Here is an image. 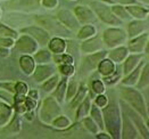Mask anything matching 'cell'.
Wrapping results in <instances>:
<instances>
[{
    "mask_svg": "<svg viewBox=\"0 0 149 139\" xmlns=\"http://www.w3.org/2000/svg\"><path fill=\"white\" fill-rule=\"evenodd\" d=\"M141 67H142V64H138L136 71H132V73L127 76V78H125L124 80L122 81L123 85H126V86H133V85H136V82L138 81V78L140 75Z\"/></svg>",
    "mask_w": 149,
    "mask_h": 139,
    "instance_id": "obj_26",
    "label": "cell"
},
{
    "mask_svg": "<svg viewBox=\"0 0 149 139\" xmlns=\"http://www.w3.org/2000/svg\"><path fill=\"white\" fill-rule=\"evenodd\" d=\"M37 21L41 25L46 26L48 30H50V31L54 32V33H64V36H67V30L63 25H61L59 23L55 22L52 18L41 16V17H38Z\"/></svg>",
    "mask_w": 149,
    "mask_h": 139,
    "instance_id": "obj_11",
    "label": "cell"
},
{
    "mask_svg": "<svg viewBox=\"0 0 149 139\" xmlns=\"http://www.w3.org/2000/svg\"><path fill=\"white\" fill-rule=\"evenodd\" d=\"M116 1L122 3V5H132L136 2V0H116Z\"/></svg>",
    "mask_w": 149,
    "mask_h": 139,
    "instance_id": "obj_51",
    "label": "cell"
},
{
    "mask_svg": "<svg viewBox=\"0 0 149 139\" xmlns=\"http://www.w3.org/2000/svg\"><path fill=\"white\" fill-rule=\"evenodd\" d=\"M0 87H1V88L7 89V90L10 91V92H15V85H14V83H8V82L0 83Z\"/></svg>",
    "mask_w": 149,
    "mask_h": 139,
    "instance_id": "obj_50",
    "label": "cell"
},
{
    "mask_svg": "<svg viewBox=\"0 0 149 139\" xmlns=\"http://www.w3.org/2000/svg\"><path fill=\"white\" fill-rule=\"evenodd\" d=\"M98 71H99L100 74H102L104 76L111 75L115 72V65H114L112 59L104 58L98 64Z\"/></svg>",
    "mask_w": 149,
    "mask_h": 139,
    "instance_id": "obj_19",
    "label": "cell"
},
{
    "mask_svg": "<svg viewBox=\"0 0 149 139\" xmlns=\"http://www.w3.org/2000/svg\"><path fill=\"white\" fill-rule=\"evenodd\" d=\"M107 97L106 96H104V95H101L99 94V96L96 98V105L97 106H99V107H104V106H106L107 105Z\"/></svg>",
    "mask_w": 149,
    "mask_h": 139,
    "instance_id": "obj_48",
    "label": "cell"
},
{
    "mask_svg": "<svg viewBox=\"0 0 149 139\" xmlns=\"http://www.w3.org/2000/svg\"><path fill=\"white\" fill-rule=\"evenodd\" d=\"M26 119H27V120H32V119H33V113H32L31 111H30L29 113H26Z\"/></svg>",
    "mask_w": 149,
    "mask_h": 139,
    "instance_id": "obj_55",
    "label": "cell"
},
{
    "mask_svg": "<svg viewBox=\"0 0 149 139\" xmlns=\"http://www.w3.org/2000/svg\"><path fill=\"white\" fill-rule=\"evenodd\" d=\"M0 46L1 47H6V48L13 47L14 46L13 38H0Z\"/></svg>",
    "mask_w": 149,
    "mask_h": 139,
    "instance_id": "obj_47",
    "label": "cell"
},
{
    "mask_svg": "<svg viewBox=\"0 0 149 139\" xmlns=\"http://www.w3.org/2000/svg\"><path fill=\"white\" fill-rule=\"evenodd\" d=\"M145 23L143 22H141V21H133V22H131L129 26H127V31H129V36L131 37V38H134V37H137L138 34H140L143 30H145Z\"/></svg>",
    "mask_w": 149,
    "mask_h": 139,
    "instance_id": "obj_23",
    "label": "cell"
},
{
    "mask_svg": "<svg viewBox=\"0 0 149 139\" xmlns=\"http://www.w3.org/2000/svg\"><path fill=\"white\" fill-rule=\"evenodd\" d=\"M59 71L64 75H72L74 73V67L72 64H63L59 66Z\"/></svg>",
    "mask_w": 149,
    "mask_h": 139,
    "instance_id": "obj_42",
    "label": "cell"
},
{
    "mask_svg": "<svg viewBox=\"0 0 149 139\" xmlns=\"http://www.w3.org/2000/svg\"><path fill=\"white\" fill-rule=\"evenodd\" d=\"M96 33V29L92 25H84L80 31H79V34H77V38L79 39H87L92 37L93 34Z\"/></svg>",
    "mask_w": 149,
    "mask_h": 139,
    "instance_id": "obj_31",
    "label": "cell"
},
{
    "mask_svg": "<svg viewBox=\"0 0 149 139\" xmlns=\"http://www.w3.org/2000/svg\"><path fill=\"white\" fill-rule=\"evenodd\" d=\"M92 89L96 94H102L105 91V87H104V83L100 81V80H96L92 82Z\"/></svg>",
    "mask_w": 149,
    "mask_h": 139,
    "instance_id": "obj_44",
    "label": "cell"
},
{
    "mask_svg": "<svg viewBox=\"0 0 149 139\" xmlns=\"http://www.w3.org/2000/svg\"><path fill=\"white\" fill-rule=\"evenodd\" d=\"M70 124H71L70 120H68L66 116H64V115H58V116L52 121V126L58 128V129H66V128L70 126Z\"/></svg>",
    "mask_w": 149,
    "mask_h": 139,
    "instance_id": "obj_32",
    "label": "cell"
},
{
    "mask_svg": "<svg viewBox=\"0 0 149 139\" xmlns=\"http://www.w3.org/2000/svg\"><path fill=\"white\" fill-rule=\"evenodd\" d=\"M86 94H87V88H86L84 86H81L80 89H77V91H76L75 98H73V101L71 103V107H72V108H75L77 105H80V103L84 99Z\"/></svg>",
    "mask_w": 149,
    "mask_h": 139,
    "instance_id": "obj_28",
    "label": "cell"
},
{
    "mask_svg": "<svg viewBox=\"0 0 149 139\" xmlns=\"http://www.w3.org/2000/svg\"><path fill=\"white\" fill-rule=\"evenodd\" d=\"M12 107L8 106L7 104L0 101V126H5L9 121V119L12 116Z\"/></svg>",
    "mask_w": 149,
    "mask_h": 139,
    "instance_id": "obj_22",
    "label": "cell"
},
{
    "mask_svg": "<svg viewBox=\"0 0 149 139\" xmlns=\"http://www.w3.org/2000/svg\"><path fill=\"white\" fill-rule=\"evenodd\" d=\"M147 86H149V63L146 64L143 70H142L141 78H140L139 83H138V88L142 89L145 87H147Z\"/></svg>",
    "mask_w": 149,
    "mask_h": 139,
    "instance_id": "obj_29",
    "label": "cell"
},
{
    "mask_svg": "<svg viewBox=\"0 0 149 139\" xmlns=\"http://www.w3.org/2000/svg\"><path fill=\"white\" fill-rule=\"evenodd\" d=\"M148 113H149V111H148Z\"/></svg>",
    "mask_w": 149,
    "mask_h": 139,
    "instance_id": "obj_59",
    "label": "cell"
},
{
    "mask_svg": "<svg viewBox=\"0 0 149 139\" xmlns=\"http://www.w3.org/2000/svg\"><path fill=\"white\" fill-rule=\"evenodd\" d=\"M125 9L127 10V13L131 14L133 17L139 18V20L146 18V16H147V14H148V10H147V9H145V8L140 7V6H132V5H131V6H127Z\"/></svg>",
    "mask_w": 149,
    "mask_h": 139,
    "instance_id": "obj_24",
    "label": "cell"
},
{
    "mask_svg": "<svg viewBox=\"0 0 149 139\" xmlns=\"http://www.w3.org/2000/svg\"><path fill=\"white\" fill-rule=\"evenodd\" d=\"M121 95L142 117H145L147 115L146 103L143 101V97L141 96V94L138 90L131 88H122L121 89Z\"/></svg>",
    "mask_w": 149,
    "mask_h": 139,
    "instance_id": "obj_2",
    "label": "cell"
},
{
    "mask_svg": "<svg viewBox=\"0 0 149 139\" xmlns=\"http://www.w3.org/2000/svg\"><path fill=\"white\" fill-rule=\"evenodd\" d=\"M106 55H107V51H99V52H95V54L87 56L83 59V70L89 71V70L95 68L96 66H98L100 61L106 57Z\"/></svg>",
    "mask_w": 149,
    "mask_h": 139,
    "instance_id": "obj_12",
    "label": "cell"
},
{
    "mask_svg": "<svg viewBox=\"0 0 149 139\" xmlns=\"http://www.w3.org/2000/svg\"><path fill=\"white\" fill-rule=\"evenodd\" d=\"M17 32L12 29L5 26L3 24H0V38H16Z\"/></svg>",
    "mask_w": 149,
    "mask_h": 139,
    "instance_id": "obj_37",
    "label": "cell"
},
{
    "mask_svg": "<svg viewBox=\"0 0 149 139\" xmlns=\"http://www.w3.org/2000/svg\"><path fill=\"white\" fill-rule=\"evenodd\" d=\"M51 59V54L48 50H40L34 55V61L38 63H47Z\"/></svg>",
    "mask_w": 149,
    "mask_h": 139,
    "instance_id": "obj_36",
    "label": "cell"
},
{
    "mask_svg": "<svg viewBox=\"0 0 149 139\" xmlns=\"http://www.w3.org/2000/svg\"><path fill=\"white\" fill-rule=\"evenodd\" d=\"M54 59L56 61V63H61V64H72L73 63V57H72L71 55L56 54V56L54 57Z\"/></svg>",
    "mask_w": 149,
    "mask_h": 139,
    "instance_id": "obj_39",
    "label": "cell"
},
{
    "mask_svg": "<svg viewBox=\"0 0 149 139\" xmlns=\"http://www.w3.org/2000/svg\"><path fill=\"white\" fill-rule=\"evenodd\" d=\"M91 116L100 129H104V117H102V114L100 112V110L96 105L92 106V108H91Z\"/></svg>",
    "mask_w": 149,
    "mask_h": 139,
    "instance_id": "obj_30",
    "label": "cell"
},
{
    "mask_svg": "<svg viewBox=\"0 0 149 139\" xmlns=\"http://www.w3.org/2000/svg\"><path fill=\"white\" fill-rule=\"evenodd\" d=\"M75 15L77 21H80L83 24H89V23H93L96 22V16L92 13L91 9H89L87 7L83 6H76L74 9Z\"/></svg>",
    "mask_w": 149,
    "mask_h": 139,
    "instance_id": "obj_10",
    "label": "cell"
},
{
    "mask_svg": "<svg viewBox=\"0 0 149 139\" xmlns=\"http://www.w3.org/2000/svg\"><path fill=\"white\" fill-rule=\"evenodd\" d=\"M148 126H149V122H148Z\"/></svg>",
    "mask_w": 149,
    "mask_h": 139,
    "instance_id": "obj_58",
    "label": "cell"
},
{
    "mask_svg": "<svg viewBox=\"0 0 149 139\" xmlns=\"http://www.w3.org/2000/svg\"><path fill=\"white\" fill-rule=\"evenodd\" d=\"M29 97L37 99L38 98V91L37 90H31V91H29Z\"/></svg>",
    "mask_w": 149,
    "mask_h": 139,
    "instance_id": "obj_53",
    "label": "cell"
},
{
    "mask_svg": "<svg viewBox=\"0 0 149 139\" xmlns=\"http://www.w3.org/2000/svg\"><path fill=\"white\" fill-rule=\"evenodd\" d=\"M58 115H61V107L57 101L52 97H47L42 103V107L40 111V119L46 123H50Z\"/></svg>",
    "mask_w": 149,
    "mask_h": 139,
    "instance_id": "obj_3",
    "label": "cell"
},
{
    "mask_svg": "<svg viewBox=\"0 0 149 139\" xmlns=\"http://www.w3.org/2000/svg\"><path fill=\"white\" fill-rule=\"evenodd\" d=\"M7 131L9 133H18L22 129V123H21V119L18 117V115H15V117L12 120V122L9 123V126H7Z\"/></svg>",
    "mask_w": 149,
    "mask_h": 139,
    "instance_id": "obj_27",
    "label": "cell"
},
{
    "mask_svg": "<svg viewBox=\"0 0 149 139\" xmlns=\"http://www.w3.org/2000/svg\"><path fill=\"white\" fill-rule=\"evenodd\" d=\"M83 126H86L91 133H93V135H97V133H98L99 126L95 122L93 119H91V117H86V119L83 120Z\"/></svg>",
    "mask_w": 149,
    "mask_h": 139,
    "instance_id": "obj_35",
    "label": "cell"
},
{
    "mask_svg": "<svg viewBox=\"0 0 149 139\" xmlns=\"http://www.w3.org/2000/svg\"><path fill=\"white\" fill-rule=\"evenodd\" d=\"M148 40V33H143L142 36L136 37L129 43V49L132 52H142L145 50V47L147 46Z\"/></svg>",
    "mask_w": 149,
    "mask_h": 139,
    "instance_id": "obj_15",
    "label": "cell"
},
{
    "mask_svg": "<svg viewBox=\"0 0 149 139\" xmlns=\"http://www.w3.org/2000/svg\"><path fill=\"white\" fill-rule=\"evenodd\" d=\"M90 107H91V101H90V98L88 97L79 106L77 113H76V119H82V117L87 116V114L90 112Z\"/></svg>",
    "mask_w": 149,
    "mask_h": 139,
    "instance_id": "obj_25",
    "label": "cell"
},
{
    "mask_svg": "<svg viewBox=\"0 0 149 139\" xmlns=\"http://www.w3.org/2000/svg\"><path fill=\"white\" fill-rule=\"evenodd\" d=\"M97 138H104V139H109L111 136L106 135V133H100V135H97Z\"/></svg>",
    "mask_w": 149,
    "mask_h": 139,
    "instance_id": "obj_54",
    "label": "cell"
},
{
    "mask_svg": "<svg viewBox=\"0 0 149 139\" xmlns=\"http://www.w3.org/2000/svg\"><path fill=\"white\" fill-rule=\"evenodd\" d=\"M40 0H13L12 5L18 6V7H27V8H37V6L39 5Z\"/></svg>",
    "mask_w": 149,
    "mask_h": 139,
    "instance_id": "obj_33",
    "label": "cell"
},
{
    "mask_svg": "<svg viewBox=\"0 0 149 139\" xmlns=\"http://www.w3.org/2000/svg\"><path fill=\"white\" fill-rule=\"evenodd\" d=\"M140 1H142V2H145V3H149V0H140Z\"/></svg>",
    "mask_w": 149,
    "mask_h": 139,
    "instance_id": "obj_57",
    "label": "cell"
},
{
    "mask_svg": "<svg viewBox=\"0 0 149 139\" xmlns=\"http://www.w3.org/2000/svg\"><path fill=\"white\" fill-rule=\"evenodd\" d=\"M104 41L105 43L109 47V48H114L117 47L118 45H121L125 39H126V34L123 30L121 29H115V27H111L104 31Z\"/></svg>",
    "mask_w": 149,
    "mask_h": 139,
    "instance_id": "obj_5",
    "label": "cell"
},
{
    "mask_svg": "<svg viewBox=\"0 0 149 139\" xmlns=\"http://www.w3.org/2000/svg\"><path fill=\"white\" fill-rule=\"evenodd\" d=\"M127 56V49L125 47H117L109 52V59L116 63H121Z\"/></svg>",
    "mask_w": 149,
    "mask_h": 139,
    "instance_id": "obj_21",
    "label": "cell"
},
{
    "mask_svg": "<svg viewBox=\"0 0 149 139\" xmlns=\"http://www.w3.org/2000/svg\"><path fill=\"white\" fill-rule=\"evenodd\" d=\"M146 52H147V54H149V41L147 42V48H146Z\"/></svg>",
    "mask_w": 149,
    "mask_h": 139,
    "instance_id": "obj_56",
    "label": "cell"
},
{
    "mask_svg": "<svg viewBox=\"0 0 149 139\" xmlns=\"http://www.w3.org/2000/svg\"><path fill=\"white\" fill-rule=\"evenodd\" d=\"M104 121L106 129L108 130L109 135H112L113 138L118 139L121 138V129H122V123H121V114L118 106L115 103H111L104 106Z\"/></svg>",
    "mask_w": 149,
    "mask_h": 139,
    "instance_id": "obj_1",
    "label": "cell"
},
{
    "mask_svg": "<svg viewBox=\"0 0 149 139\" xmlns=\"http://www.w3.org/2000/svg\"><path fill=\"white\" fill-rule=\"evenodd\" d=\"M77 91V85L75 81H71L70 85H68V88L66 90V97L67 99H72V97L74 96Z\"/></svg>",
    "mask_w": 149,
    "mask_h": 139,
    "instance_id": "obj_41",
    "label": "cell"
},
{
    "mask_svg": "<svg viewBox=\"0 0 149 139\" xmlns=\"http://www.w3.org/2000/svg\"><path fill=\"white\" fill-rule=\"evenodd\" d=\"M0 55H2V56H8V55H9V51H8V49H7L6 47H1V46H0Z\"/></svg>",
    "mask_w": 149,
    "mask_h": 139,
    "instance_id": "obj_52",
    "label": "cell"
},
{
    "mask_svg": "<svg viewBox=\"0 0 149 139\" xmlns=\"http://www.w3.org/2000/svg\"><path fill=\"white\" fill-rule=\"evenodd\" d=\"M15 94L16 95H23L25 96L27 94V86L24 82H17L15 85Z\"/></svg>",
    "mask_w": 149,
    "mask_h": 139,
    "instance_id": "obj_43",
    "label": "cell"
},
{
    "mask_svg": "<svg viewBox=\"0 0 149 139\" xmlns=\"http://www.w3.org/2000/svg\"><path fill=\"white\" fill-rule=\"evenodd\" d=\"M102 47V42L99 38H92L89 39L87 41H84L82 45H81V49L84 52H95V51H98L99 49H101Z\"/></svg>",
    "mask_w": 149,
    "mask_h": 139,
    "instance_id": "obj_17",
    "label": "cell"
},
{
    "mask_svg": "<svg viewBox=\"0 0 149 139\" xmlns=\"http://www.w3.org/2000/svg\"><path fill=\"white\" fill-rule=\"evenodd\" d=\"M57 83H58V75H54L42 85V89L46 92H49V91H51L52 89L57 86Z\"/></svg>",
    "mask_w": 149,
    "mask_h": 139,
    "instance_id": "obj_38",
    "label": "cell"
},
{
    "mask_svg": "<svg viewBox=\"0 0 149 139\" xmlns=\"http://www.w3.org/2000/svg\"><path fill=\"white\" fill-rule=\"evenodd\" d=\"M90 6L92 7V9L96 12V14L99 16L101 21H104L107 24L111 25H120L121 21L117 18V16L112 12V9H109L106 5H104L102 2L99 1H91Z\"/></svg>",
    "mask_w": 149,
    "mask_h": 139,
    "instance_id": "obj_4",
    "label": "cell"
},
{
    "mask_svg": "<svg viewBox=\"0 0 149 139\" xmlns=\"http://www.w3.org/2000/svg\"><path fill=\"white\" fill-rule=\"evenodd\" d=\"M121 135H122L121 137H123V138H137L138 132L136 126L126 113L123 114V131L121 132Z\"/></svg>",
    "mask_w": 149,
    "mask_h": 139,
    "instance_id": "obj_13",
    "label": "cell"
},
{
    "mask_svg": "<svg viewBox=\"0 0 149 139\" xmlns=\"http://www.w3.org/2000/svg\"><path fill=\"white\" fill-rule=\"evenodd\" d=\"M120 76H121V74L120 73H116V72H114L113 74H111V75H107L104 78V81L106 82V83H108V85H112V83H115L118 79H120Z\"/></svg>",
    "mask_w": 149,
    "mask_h": 139,
    "instance_id": "obj_45",
    "label": "cell"
},
{
    "mask_svg": "<svg viewBox=\"0 0 149 139\" xmlns=\"http://www.w3.org/2000/svg\"><path fill=\"white\" fill-rule=\"evenodd\" d=\"M49 49L54 54H63L66 49V42L61 38H54L48 42Z\"/></svg>",
    "mask_w": 149,
    "mask_h": 139,
    "instance_id": "obj_20",
    "label": "cell"
},
{
    "mask_svg": "<svg viewBox=\"0 0 149 139\" xmlns=\"http://www.w3.org/2000/svg\"><path fill=\"white\" fill-rule=\"evenodd\" d=\"M112 12L116 16H118L121 18H124V20L130 17L129 14H127V10L125 9L124 7H122V6H114V7H112Z\"/></svg>",
    "mask_w": 149,
    "mask_h": 139,
    "instance_id": "obj_40",
    "label": "cell"
},
{
    "mask_svg": "<svg viewBox=\"0 0 149 139\" xmlns=\"http://www.w3.org/2000/svg\"><path fill=\"white\" fill-rule=\"evenodd\" d=\"M55 72V67L51 65H39L37 68H34L33 79L37 82H42L51 76Z\"/></svg>",
    "mask_w": 149,
    "mask_h": 139,
    "instance_id": "obj_14",
    "label": "cell"
},
{
    "mask_svg": "<svg viewBox=\"0 0 149 139\" xmlns=\"http://www.w3.org/2000/svg\"><path fill=\"white\" fill-rule=\"evenodd\" d=\"M125 113L129 115V117L132 120V122L137 126L138 130L140 131V133L142 135V137L149 139V129L145 126V123L142 121V116H140L139 113H136L134 111H132L130 108H126V106H125Z\"/></svg>",
    "mask_w": 149,
    "mask_h": 139,
    "instance_id": "obj_9",
    "label": "cell"
},
{
    "mask_svg": "<svg viewBox=\"0 0 149 139\" xmlns=\"http://www.w3.org/2000/svg\"><path fill=\"white\" fill-rule=\"evenodd\" d=\"M58 20L62 22V24L65 26H67L71 30H76L79 29V21L76 18V16H74L72 12L67 10V9H62L58 12Z\"/></svg>",
    "mask_w": 149,
    "mask_h": 139,
    "instance_id": "obj_8",
    "label": "cell"
},
{
    "mask_svg": "<svg viewBox=\"0 0 149 139\" xmlns=\"http://www.w3.org/2000/svg\"><path fill=\"white\" fill-rule=\"evenodd\" d=\"M25 105H26L27 111H32V110L36 108V106H37V101H36L34 98L27 97V98H25Z\"/></svg>",
    "mask_w": 149,
    "mask_h": 139,
    "instance_id": "obj_46",
    "label": "cell"
},
{
    "mask_svg": "<svg viewBox=\"0 0 149 139\" xmlns=\"http://www.w3.org/2000/svg\"><path fill=\"white\" fill-rule=\"evenodd\" d=\"M58 3V0H42V5L46 8H55Z\"/></svg>",
    "mask_w": 149,
    "mask_h": 139,
    "instance_id": "obj_49",
    "label": "cell"
},
{
    "mask_svg": "<svg viewBox=\"0 0 149 139\" xmlns=\"http://www.w3.org/2000/svg\"><path fill=\"white\" fill-rule=\"evenodd\" d=\"M65 91H66V80L63 79L62 81L58 83L57 89H56V91H55V94H54L55 97H56V99H57V101L62 103L63 99H64V94H65Z\"/></svg>",
    "mask_w": 149,
    "mask_h": 139,
    "instance_id": "obj_34",
    "label": "cell"
},
{
    "mask_svg": "<svg viewBox=\"0 0 149 139\" xmlns=\"http://www.w3.org/2000/svg\"><path fill=\"white\" fill-rule=\"evenodd\" d=\"M22 32L30 34L32 38H34L41 45H47L50 40L49 33L47 31H45L43 29L38 27V26H30V27L23 29Z\"/></svg>",
    "mask_w": 149,
    "mask_h": 139,
    "instance_id": "obj_7",
    "label": "cell"
},
{
    "mask_svg": "<svg viewBox=\"0 0 149 139\" xmlns=\"http://www.w3.org/2000/svg\"><path fill=\"white\" fill-rule=\"evenodd\" d=\"M142 56L140 54H137V55H131L126 58V61L124 62V68H123V72L124 74H130L136 67L138 66V64L140 63Z\"/></svg>",
    "mask_w": 149,
    "mask_h": 139,
    "instance_id": "obj_18",
    "label": "cell"
},
{
    "mask_svg": "<svg viewBox=\"0 0 149 139\" xmlns=\"http://www.w3.org/2000/svg\"><path fill=\"white\" fill-rule=\"evenodd\" d=\"M19 66L22 68V71L24 72L26 75H30L34 72L36 68V61L34 58H32L29 55H23L19 58Z\"/></svg>",
    "mask_w": 149,
    "mask_h": 139,
    "instance_id": "obj_16",
    "label": "cell"
},
{
    "mask_svg": "<svg viewBox=\"0 0 149 139\" xmlns=\"http://www.w3.org/2000/svg\"><path fill=\"white\" fill-rule=\"evenodd\" d=\"M16 50L21 51V52H26V54H32L38 49V43L36 40L32 37L29 36H23L17 40L16 45H15Z\"/></svg>",
    "mask_w": 149,
    "mask_h": 139,
    "instance_id": "obj_6",
    "label": "cell"
}]
</instances>
